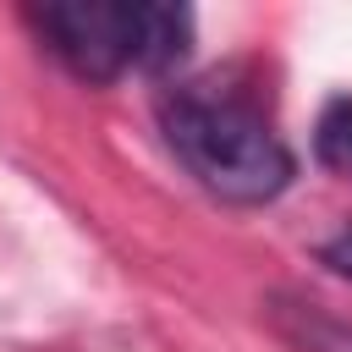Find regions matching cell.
<instances>
[{
    "label": "cell",
    "instance_id": "3",
    "mask_svg": "<svg viewBox=\"0 0 352 352\" xmlns=\"http://www.w3.org/2000/svg\"><path fill=\"white\" fill-rule=\"evenodd\" d=\"M264 314L292 352H352V324L302 292H270Z\"/></svg>",
    "mask_w": 352,
    "mask_h": 352
},
{
    "label": "cell",
    "instance_id": "1",
    "mask_svg": "<svg viewBox=\"0 0 352 352\" xmlns=\"http://www.w3.org/2000/svg\"><path fill=\"white\" fill-rule=\"evenodd\" d=\"M160 132L182 170L209 198L236 209L275 204L297 176V154L286 148L264 104L226 77L170 82L160 99Z\"/></svg>",
    "mask_w": 352,
    "mask_h": 352
},
{
    "label": "cell",
    "instance_id": "2",
    "mask_svg": "<svg viewBox=\"0 0 352 352\" xmlns=\"http://www.w3.org/2000/svg\"><path fill=\"white\" fill-rule=\"evenodd\" d=\"M28 22L38 28L44 50L82 82L104 88L121 77H165L192 50V11L187 6H148V0H50L33 6Z\"/></svg>",
    "mask_w": 352,
    "mask_h": 352
},
{
    "label": "cell",
    "instance_id": "4",
    "mask_svg": "<svg viewBox=\"0 0 352 352\" xmlns=\"http://www.w3.org/2000/svg\"><path fill=\"white\" fill-rule=\"evenodd\" d=\"M314 160L330 176L352 182V94H336L319 110V121H314Z\"/></svg>",
    "mask_w": 352,
    "mask_h": 352
},
{
    "label": "cell",
    "instance_id": "5",
    "mask_svg": "<svg viewBox=\"0 0 352 352\" xmlns=\"http://www.w3.org/2000/svg\"><path fill=\"white\" fill-rule=\"evenodd\" d=\"M319 264H324L330 275H341V280H352V220H346L341 231H330V236L319 242Z\"/></svg>",
    "mask_w": 352,
    "mask_h": 352
}]
</instances>
